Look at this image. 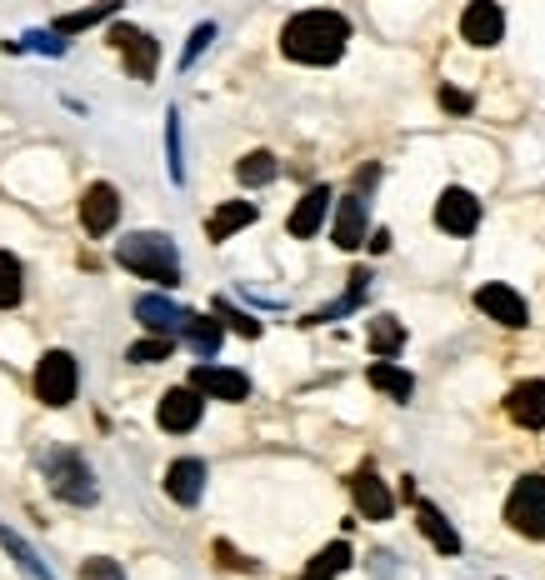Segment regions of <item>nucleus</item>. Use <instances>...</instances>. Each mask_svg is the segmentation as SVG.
<instances>
[{"instance_id": "1", "label": "nucleus", "mask_w": 545, "mask_h": 580, "mask_svg": "<svg viewBox=\"0 0 545 580\" xmlns=\"http://www.w3.org/2000/svg\"><path fill=\"white\" fill-rule=\"evenodd\" d=\"M345 46H351V20L341 10H301L281 30V50L295 66H335Z\"/></svg>"}, {"instance_id": "2", "label": "nucleus", "mask_w": 545, "mask_h": 580, "mask_svg": "<svg viewBox=\"0 0 545 580\" xmlns=\"http://www.w3.org/2000/svg\"><path fill=\"white\" fill-rule=\"evenodd\" d=\"M115 260H121L131 276L155 280V286H181V250H175L171 236L161 230H131V236L115 246Z\"/></svg>"}, {"instance_id": "3", "label": "nucleus", "mask_w": 545, "mask_h": 580, "mask_svg": "<svg viewBox=\"0 0 545 580\" xmlns=\"http://www.w3.org/2000/svg\"><path fill=\"white\" fill-rule=\"evenodd\" d=\"M46 486H51V496L65 500V506H95V496H101L85 456H75V450H51V456H46Z\"/></svg>"}, {"instance_id": "4", "label": "nucleus", "mask_w": 545, "mask_h": 580, "mask_svg": "<svg viewBox=\"0 0 545 580\" xmlns=\"http://www.w3.org/2000/svg\"><path fill=\"white\" fill-rule=\"evenodd\" d=\"M81 390V366H75L71 350H46L41 366H36V400L51 410H65Z\"/></svg>"}, {"instance_id": "5", "label": "nucleus", "mask_w": 545, "mask_h": 580, "mask_svg": "<svg viewBox=\"0 0 545 580\" xmlns=\"http://www.w3.org/2000/svg\"><path fill=\"white\" fill-rule=\"evenodd\" d=\"M505 520L515 536L525 540H545V476H521L505 500Z\"/></svg>"}, {"instance_id": "6", "label": "nucleus", "mask_w": 545, "mask_h": 580, "mask_svg": "<svg viewBox=\"0 0 545 580\" xmlns=\"http://www.w3.org/2000/svg\"><path fill=\"white\" fill-rule=\"evenodd\" d=\"M111 46L125 56V70H131L135 80H155V66H161V46H155L151 30L141 26H111Z\"/></svg>"}, {"instance_id": "7", "label": "nucleus", "mask_w": 545, "mask_h": 580, "mask_svg": "<svg viewBox=\"0 0 545 580\" xmlns=\"http://www.w3.org/2000/svg\"><path fill=\"white\" fill-rule=\"evenodd\" d=\"M435 226H441L445 236H475V226H481V200L461 186H445L441 200H435Z\"/></svg>"}, {"instance_id": "8", "label": "nucleus", "mask_w": 545, "mask_h": 580, "mask_svg": "<svg viewBox=\"0 0 545 580\" xmlns=\"http://www.w3.org/2000/svg\"><path fill=\"white\" fill-rule=\"evenodd\" d=\"M115 220H121V190H115L111 180H95V186H85V196H81V226H85V236H111Z\"/></svg>"}, {"instance_id": "9", "label": "nucleus", "mask_w": 545, "mask_h": 580, "mask_svg": "<svg viewBox=\"0 0 545 580\" xmlns=\"http://www.w3.org/2000/svg\"><path fill=\"white\" fill-rule=\"evenodd\" d=\"M201 410H205L201 390H195V386H175V390H165V396H161L155 420H161V430H171V436H185V430L201 426Z\"/></svg>"}, {"instance_id": "10", "label": "nucleus", "mask_w": 545, "mask_h": 580, "mask_svg": "<svg viewBox=\"0 0 545 580\" xmlns=\"http://www.w3.org/2000/svg\"><path fill=\"white\" fill-rule=\"evenodd\" d=\"M191 386L201 390V396H211V400H245L251 396V376H245V370H231V366H195L191 370Z\"/></svg>"}, {"instance_id": "11", "label": "nucleus", "mask_w": 545, "mask_h": 580, "mask_svg": "<svg viewBox=\"0 0 545 580\" xmlns=\"http://www.w3.org/2000/svg\"><path fill=\"white\" fill-rule=\"evenodd\" d=\"M461 36L471 40V46H481V50L501 46V36H505V10L495 6V0H471V6H465V16H461Z\"/></svg>"}, {"instance_id": "12", "label": "nucleus", "mask_w": 545, "mask_h": 580, "mask_svg": "<svg viewBox=\"0 0 545 580\" xmlns=\"http://www.w3.org/2000/svg\"><path fill=\"white\" fill-rule=\"evenodd\" d=\"M365 230H371V210H365V196H361V190H355V196H341V200H335V230H331L335 246H341V250H361L365 240H371Z\"/></svg>"}, {"instance_id": "13", "label": "nucleus", "mask_w": 545, "mask_h": 580, "mask_svg": "<svg viewBox=\"0 0 545 580\" xmlns=\"http://www.w3.org/2000/svg\"><path fill=\"white\" fill-rule=\"evenodd\" d=\"M475 310H485L491 320H501L505 330H521L525 320H531V310H525V300L515 296L511 286H501V280H491V286L475 290Z\"/></svg>"}, {"instance_id": "14", "label": "nucleus", "mask_w": 545, "mask_h": 580, "mask_svg": "<svg viewBox=\"0 0 545 580\" xmlns=\"http://www.w3.org/2000/svg\"><path fill=\"white\" fill-rule=\"evenodd\" d=\"M165 496L175 500V506H201V496H205V460H195V456H181V460H171V470H165Z\"/></svg>"}, {"instance_id": "15", "label": "nucleus", "mask_w": 545, "mask_h": 580, "mask_svg": "<svg viewBox=\"0 0 545 580\" xmlns=\"http://www.w3.org/2000/svg\"><path fill=\"white\" fill-rule=\"evenodd\" d=\"M351 496H355V510H361L365 520H391L395 516V496L385 490V480L375 476V470H355Z\"/></svg>"}, {"instance_id": "16", "label": "nucleus", "mask_w": 545, "mask_h": 580, "mask_svg": "<svg viewBox=\"0 0 545 580\" xmlns=\"http://www.w3.org/2000/svg\"><path fill=\"white\" fill-rule=\"evenodd\" d=\"M135 320H141L151 336H165V340H175L185 330V310L175 306V300H165V296H141L135 300Z\"/></svg>"}, {"instance_id": "17", "label": "nucleus", "mask_w": 545, "mask_h": 580, "mask_svg": "<svg viewBox=\"0 0 545 580\" xmlns=\"http://www.w3.org/2000/svg\"><path fill=\"white\" fill-rule=\"evenodd\" d=\"M505 416L525 430H541L545 426V380H521V386L505 396Z\"/></svg>"}, {"instance_id": "18", "label": "nucleus", "mask_w": 545, "mask_h": 580, "mask_svg": "<svg viewBox=\"0 0 545 580\" xmlns=\"http://www.w3.org/2000/svg\"><path fill=\"white\" fill-rule=\"evenodd\" d=\"M331 200H335V196H331V190H325V186H311V190H305V196H301V206L291 210L285 230H291L295 240H311L315 230L325 226V210H331Z\"/></svg>"}, {"instance_id": "19", "label": "nucleus", "mask_w": 545, "mask_h": 580, "mask_svg": "<svg viewBox=\"0 0 545 580\" xmlns=\"http://www.w3.org/2000/svg\"><path fill=\"white\" fill-rule=\"evenodd\" d=\"M415 526H421V536L431 540L441 556H461V536H455V526L431 506V500H415Z\"/></svg>"}, {"instance_id": "20", "label": "nucleus", "mask_w": 545, "mask_h": 580, "mask_svg": "<svg viewBox=\"0 0 545 580\" xmlns=\"http://www.w3.org/2000/svg\"><path fill=\"white\" fill-rule=\"evenodd\" d=\"M181 340H185V346H191L201 360H211L215 350H221V340H225L221 316H195V310H185V330H181Z\"/></svg>"}, {"instance_id": "21", "label": "nucleus", "mask_w": 545, "mask_h": 580, "mask_svg": "<svg viewBox=\"0 0 545 580\" xmlns=\"http://www.w3.org/2000/svg\"><path fill=\"white\" fill-rule=\"evenodd\" d=\"M251 220H255V206H251V200H225V206L211 210V220H205V236L221 246V240H231L235 230H245Z\"/></svg>"}, {"instance_id": "22", "label": "nucleus", "mask_w": 545, "mask_h": 580, "mask_svg": "<svg viewBox=\"0 0 545 580\" xmlns=\"http://www.w3.org/2000/svg\"><path fill=\"white\" fill-rule=\"evenodd\" d=\"M365 380H371V386L381 390V396L401 400V406L415 396V376H411V370H401V366H391V360H375V366L365 370Z\"/></svg>"}, {"instance_id": "23", "label": "nucleus", "mask_w": 545, "mask_h": 580, "mask_svg": "<svg viewBox=\"0 0 545 580\" xmlns=\"http://www.w3.org/2000/svg\"><path fill=\"white\" fill-rule=\"evenodd\" d=\"M365 286H371V270H351V290H345L341 300H331V306H325V310H311V316H305V326H325V320L351 316V310L365 300Z\"/></svg>"}, {"instance_id": "24", "label": "nucleus", "mask_w": 545, "mask_h": 580, "mask_svg": "<svg viewBox=\"0 0 545 580\" xmlns=\"http://www.w3.org/2000/svg\"><path fill=\"white\" fill-rule=\"evenodd\" d=\"M115 10H121V0H95V6H85V10H71V16H61L51 30H61V36H81V30H91V26H101V20H111Z\"/></svg>"}, {"instance_id": "25", "label": "nucleus", "mask_w": 545, "mask_h": 580, "mask_svg": "<svg viewBox=\"0 0 545 580\" xmlns=\"http://www.w3.org/2000/svg\"><path fill=\"white\" fill-rule=\"evenodd\" d=\"M26 296V270L11 250H0V310H16Z\"/></svg>"}, {"instance_id": "26", "label": "nucleus", "mask_w": 545, "mask_h": 580, "mask_svg": "<svg viewBox=\"0 0 545 580\" xmlns=\"http://www.w3.org/2000/svg\"><path fill=\"white\" fill-rule=\"evenodd\" d=\"M0 546L11 550V556H16V566H21L26 576H31V580H55V576H51V566H46V560L36 556V550L26 546V540L16 536V530H6V526H0Z\"/></svg>"}, {"instance_id": "27", "label": "nucleus", "mask_w": 545, "mask_h": 580, "mask_svg": "<svg viewBox=\"0 0 545 580\" xmlns=\"http://www.w3.org/2000/svg\"><path fill=\"white\" fill-rule=\"evenodd\" d=\"M405 346V326L395 316H375L371 320V350H375V360H391L395 350Z\"/></svg>"}, {"instance_id": "28", "label": "nucleus", "mask_w": 545, "mask_h": 580, "mask_svg": "<svg viewBox=\"0 0 545 580\" xmlns=\"http://www.w3.org/2000/svg\"><path fill=\"white\" fill-rule=\"evenodd\" d=\"M275 156L271 150H251V156H241V166H235V180H241V186H271L275 180Z\"/></svg>"}, {"instance_id": "29", "label": "nucleus", "mask_w": 545, "mask_h": 580, "mask_svg": "<svg viewBox=\"0 0 545 580\" xmlns=\"http://www.w3.org/2000/svg\"><path fill=\"white\" fill-rule=\"evenodd\" d=\"M345 566H351V546H345V540H331L325 550H315V560L305 566V576H325V580H335Z\"/></svg>"}, {"instance_id": "30", "label": "nucleus", "mask_w": 545, "mask_h": 580, "mask_svg": "<svg viewBox=\"0 0 545 580\" xmlns=\"http://www.w3.org/2000/svg\"><path fill=\"white\" fill-rule=\"evenodd\" d=\"M165 160H171V180H185V146H181V110H165Z\"/></svg>"}, {"instance_id": "31", "label": "nucleus", "mask_w": 545, "mask_h": 580, "mask_svg": "<svg viewBox=\"0 0 545 580\" xmlns=\"http://www.w3.org/2000/svg\"><path fill=\"white\" fill-rule=\"evenodd\" d=\"M171 346H175V340H165V336L135 340V346L125 350V360H135V366H155V360H171Z\"/></svg>"}, {"instance_id": "32", "label": "nucleus", "mask_w": 545, "mask_h": 580, "mask_svg": "<svg viewBox=\"0 0 545 580\" xmlns=\"http://www.w3.org/2000/svg\"><path fill=\"white\" fill-rule=\"evenodd\" d=\"M215 316H221V320H231V330H235V336H245V340H255V336H261V320H255V316H245V310H235L231 306V300H215Z\"/></svg>"}, {"instance_id": "33", "label": "nucleus", "mask_w": 545, "mask_h": 580, "mask_svg": "<svg viewBox=\"0 0 545 580\" xmlns=\"http://www.w3.org/2000/svg\"><path fill=\"white\" fill-rule=\"evenodd\" d=\"M211 40H215V26H211V20H201V26H195V30H191V40H185V56H181V66H185V70H191V66H195V60H201V50H205V46H211Z\"/></svg>"}, {"instance_id": "34", "label": "nucleus", "mask_w": 545, "mask_h": 580, "mask_svg": "<svg viewBox=\"0 0 545 580\" xmlns=\"http://www.w3.org/2000/svg\"><path fill=\"white\" fill-rule=\"evenodd\" d=\"M81 580H125V570L115 566L111 556H91V560L81 566Z\"/></svg>"}, {"instance_id": "35", "label": "nucleus", "mask_w": 545, "mask_h": 580, "mask_svg": "<svg viewBox=\"0 0 545 580\" xmlns=\"http://www.w3.org/2000/svg\"><path fill=\"white\" fill-rule=\"evenodd\" d=\"M26 50H46V56H61L65 40H61V30H31V36H26Z\"/></svg>"}, {"instance_id": "36", "label": "nucleus", "mask_w": 545, "mask_h": 580, "mask_svg": "<svg viewBox=\"0 0 545 580\" xmlns=\"http://www.w3.org/2000/svg\"><path fill=\"white\" fill-rule=\"evenodd\" d=\"M441 106H445V110H455V116H465V110H471L475 100L465 96V90H451V86H445V90H441Z\"/></svg>"}, {"instance_id": "37", "label": "nucleus", "mask_w": 545, "mask_h": 580, "mask_svg": "<svg viewBox=\"0 0 545 580\" xmlns=\"http://www.w3.org/2000/svg\"><path fill=\"white\" fill-rule=\"evenodd\" d=\"M215 556H221V560H225V566H231V570H255V560H241V556H235L231 546H225V540H215Z\"/></svg>"}, {"instance_id": "38", "label": "nucleus", "mask_w": 545, "mask_h": 580, "mask_svg": "<svg viewBox=\"0 0 545 580\" xmlns=\"http://www.w3.org/2000/svg\"><path fill=\"white\" fill-rule=\"evenodd\" d=\"M365 246H371V250H375V256H381V250H391V230H375V236H371V240H365Z\"/></svg>"}, {"instance_id": "39", "label": "nucleus", "mask_w": 545, "mask_h": 580, "mask_svg": "<svg viewBox=\"0 0 545 580\" xmlns=\"http://www.w3.org/2000/svg\"><path fill=\"white\" fill-rule=\"evenodd\" d=\"M305 580H325V576H305Z\"/></svg>"}]
</instances>
